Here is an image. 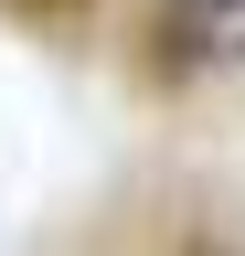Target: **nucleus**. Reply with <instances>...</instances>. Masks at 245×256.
I'll return each mask as SVG.
<instances>
[{"instance_id": "nucleus-1", "label": "nucleus", "mask_w": 245, "mask_h": 256, "mask_svg": "<svg viewBox=\"0 0 245 256\" xmlns=\"http://www.w3.org/2000/svg\"><path fill=\"white\" fill-rule=\"evenodd\" d=\"M171 43L203 64H245V0H171Z\"/></svg>"}]
</instances>
